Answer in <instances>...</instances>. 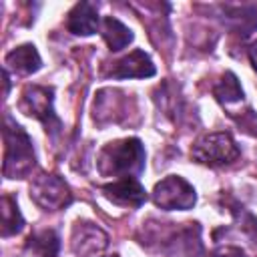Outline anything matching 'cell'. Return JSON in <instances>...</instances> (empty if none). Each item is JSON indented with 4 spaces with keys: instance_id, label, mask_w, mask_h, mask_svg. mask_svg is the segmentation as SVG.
Segmentation results:
<instances>
[{
    "instance_id": "6da1fadb",
    "label": "cell",
    "mask_w": 257,
    "mask_h": 257,
    "mask_svg": "<svg viewBox=\"0 0 257 257\" xmlns=\"http://www.w3.org/2000/svg\"><path fill=\"white\" fill-rule=\"evenodd\" d=\"M98 173L104 177H137L145 169V149L139 139H122L100 149L96 159Z\"/></svg>"
},
{
    "instance_id": "7a4b0ae2",
    "label": "cell",
    "mask_w": 257,
    "mask_h": 257,
    "mask_svg": "<svg viewBox=\"0 0 257 257\" xmlns=\"http://www.w3.org/2000/svg\"><path fill=\"white\" fill-rule=\"evenodd\" d=\"M34 149L26 131L10 116H4V175L24 179L34 167Z\"/></svg>"
},
{
    "instance_id": "3957f363",
    "label": "cell",
    "mask_w": 257,
    "mask_h": 257,
    "mask_svg": "<svg viewBox=\"0 0 257 257\" xmlns=\"http://www.w3.org/2000/svg\"><path fill=\"white\" fill-rule=\"evenodd\" d=\"M141 243H157L161 253L169 257H201L203 243H201V227L199 223H185L181 227H159L145 235Z\"/></svg>"
},
{
    "instance_id": "277c9868",
    "label": "cell",
    "mask_w": 257,
    "mask_h": 257,
    "mask_svg": "<svg viewBox=\"0 0 257 257\" xmlns=\"http://www.w3.org/2000/svg\"><path fill=\"white\" fill-rule=\"evenodd\" d=\"M241 151L229 133L203 135L191 149V157L207 167H223L239 159Z\"/></svg>"
},
{
    "instance_id": "5b68a950",
    "label": "cell",
    "mask_w": 257,
    "mask_h": 257,
    "mask_svg": "<svg viewBox=\"0 0 257 257\" xmlns=\"http://www.w3.org/2000/svg\"><path fill=\"white\" fill-rule=\"evenodd\" d=\"M30 199L44 211H60L72 203V193L62 177L40 173L30 183Z\"/></svg>"
},
{
    "instance_id": "8992f818",
    "label": "cell",
    "mask_w": 257,
    "mask_h": 257,
    "mask_svg": "<svg viewBox=\"0 0 257 257\" xmlns=\"http://www.w3.org/2000/svg\"><path fill=\"white\" fill-rule=\"evenodd\" d=\"M153 203L165 211H187L197 203V193L183 177H165L153 189Z\"/></svg>"
},
{
    "instance_id": "52a82bcc",
    "label": "cell",
    "mask_w": 257,
    "mask_h": 257,
    "mask_svg": "<svg viewBox=\"0 0 257 257\" xmlns=\"http://www.w3.org/2000/svg\"><path fill=\"white\" fill-rule=\"evenodd\" d=\"M20 110L38 118L44 126H46V133H58L60 131V120L58 116L54 114V108H52V88L48 86H26L22 90V98H20Z\"/></svg>"
},
{
    "instance_id": "ba28073f",
    "label": "cell",
    "mask_w": 257,
    "mask_h": 257,
    "mask_svg": "<svg viewBox=\"0 0 257 257\" xmlns=\"http://www.w3.org/2000/svg\"><path fill=\"white\" fill-rule=\"evenodd\" d=\"M70 247L76 257H100L108 247V235L88 221H78L72 229Z\"/></svg>"
},
{
    "instance_id": "9c48e42d",
    "label": "cell",
    "mask_w": 257,
    "mask_h": 257,
    "mask_svg": "<svg viewBox=\"0 0 257 257\" xmlns=\"http://www.w3.org/2000/svg\"><path fill=\"white\" fill-rule=\"evenodd\" d=\"M102 193L108 201H112L116 205H124V207H141L147 201V191L139 183L137 177L116 179L110 185H104Z\"/></svg>"
},
{
    "instance_id": "30bf717a",
    "label": "cell",
    "mask_w": 257,
    "mask_h": 257,
    "mask_svg": "<svg viewBox=\"0 0 257 257\" xmlns=\"http://www.w3.org/2000/svg\"><path fill=\"white\" fill-rule=\"evenodd\" d=\"M155 74V64L151 56L143 50H133L128 56L114 62L108 76L112 78H149Z\"/></svg>"
},
{
    "instance_id": "8fae6325",
    "label": "cell",
    "mask_w": 257,
    "mask_h": 257,
    "mask_svg": "<svg viewBox=\"0 0 257 257\" xmlns=\"http://www.w3.org/2000/svg\"><path fill=\"white\" fill-rule=\"evenodd\" d=\"M98 24H100L98 10L90 2H80V4H76L68 12L66 28H68V32H72L76 36H90V34H94Z\"/></svg>"
},
{
    "instance_id": "7c38bea8",
    "label": "cell",
    "mask_w": 257,
    "mask_h": 257,
    "mask_svg": "<svg viewBox=\"0 0 257 257\" xmlns=\"http://www.w3.org/2000/svg\"><path fill=\"white\" fill-rule=\"evenodd\" d=\"M40 66H42V60L34 44H22L6 54V70L12 68L18 74H32Z\"/></svg>"
},
{
    "instance_id": "4fadbf2b",
    "label": "cell",
    "mask_w": 257,
    "mask_h": 257,
    "mask_svg": "<svg viewBox=\"0 0 257 257\" xmlns=\"http://www.w3.org/2000/svg\"><path fill=\"white\" fill-rule=\"evenodd\" d=\"M58 249H60V239L52 229H42L32 233L26 239V247H24L26 257H58Z\"/></svg>"
},
{
    "instance_id": "5bb4252c",
    "label": "cell",
    "mask_w": 257,
    "mask_h": 257,
    "mask_svg": "<svg viewBox=\"0 0 257 257\" xmlns=\"http://www.w3.org/2000/svg\"><path fill=\"white\" fill-rule=\"evenodd\" d=\"M225 18L231 22L233 30L243 32V36L251 34V30L257 28V6L255 4H243V6H223Z\"/></svg>"
},
{
    "instance_id": "9a60e30c",
    "label": "cell",
    "mask_w": 257,
    "mask_h": 257,
    "mask_svg": "<svg viewBox=\"0 0 257 257\" xmlns=\"http://www.w3.org/2000/svg\"><path fill=\"white\" fill-rule=\"evenodd\" d=\"M102 38L106 40L110 50H122L133 42V32L114 16H106L102 18Z\"/></svg>"
},
{
    "instance_id": "2e32d148",
    "label": "cell",
    "mask_w": 257,
    "mask_h": 257,
    "mask_svg": "<svg viewBox=\"0 0 257 257\" xmlns=\"http://www.w3.org/2000/svg\"><path fill=\"white\" fill-rule=\"evenodd\" d=\"M213 94L223 106H233L237 102H243V96H245L243 88L239 86V80L233 72H225L221 76V80L213 86Z\"/></svg>"
},
{
    "instance_id": "e0dca14e",
    "label": "cell",
    "mask_w": 257,
    "mask_h": 257,
    "mask_svg": "<svg viewBox=\"0 0 257 257\" xmlns=\"http://www.w3.org/2000/svg\"><path fill=\"white\" fill-rule=\"evenodd\" d=\"M24 225V219L18 211L16 201L10 195L2 197V237H10L14 233H18Z\"/></svg>"
},
{
    "instance_id": "ac0fdd59",
    "label": "cell",
    "mask_w": 257,
    "mask_h": 257,
    "mask_svg": "<svg viewBox=\"0 0 257 257\" xmlns=\"http://www.w3.org/2000/svg\"><path fill=\"white\" fill-rule=\"evenodd\" d=\"M209 257H247L245 251L241 247H235V245H223V247H217Z\"/></svg>"
},
{
    "instance_id": "d6986e66",
    "label": "cell",
    "mask_w": 257,
    "mask_h": 257,
    "mask_svg": "<svg viewBox=\"0 0 257 257\" xmlns=\"http://www.w3.org/2000/svg\"><path fill=\"white\" fill-rule=\"evenodd\" d=\"M249 58H251V64H253V68L257 70V40L249 46Z\"/></svg>"
},
{
    "instance_id": "ffe728a7",
    "label": "cell",
    "mask_w": 257,
    "mask_h": 257,
    "mask_svg": "<svg viewBox=\"0 0 257 257\" xmlns=\"http://www.w3.org/2000/svg\"><path fill=\"white\" fill-rule=\"evenodd\" d=\"M253 243H255V249H257V237H255V239H253Z\"/></svg>"
},
{
    "instance_id": "44dd1931",
    "label": "cell",
    "mask_w": 257,
    "mask_h": 257,
    "mask_svg": "<svg viewBox=\"0 0 257 257\" xmlns=\"http://www.w3.org/2000/svg\"><path fill=\"white\" fill-rule=\"evenodd\" d=\"M112 257H116V255H112Z\"/></svg>"
}]
</instances>
